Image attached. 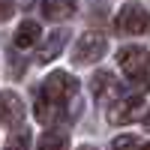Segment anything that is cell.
<instances>
[{
  "label": "cell",
  "mask_w": 150,
  "mask_h": 150,
  "mask_svg": "<svg viewBox=\"0 0 150 150\" xmlns=\"http://www.w3.org/2000/svg\"><path fill=\"white\" fill-rule=\"evenodd\" d=\"M39 96H45L48 102L63 105V108H66V102H72V99L78 96V81H75L69 72L57 69V72H51V75H48V78L42 81V90H39Z\"/></svg>",
  "instance_id": "1"
},
{
  "label": "cell",
  "mask_w": 150,
  "mask_h": 150,
  "mask_svg": "<svg viewBox=\"0 0 150 150\" xmlns=\"http://www.w3.org/2000/svg\"><path fill=\"white\" fill-rule=\"evenodd\" d=\"M117 63L123 69V75H126L129 81L135 84H144L147 81V69H150V54L144 51L141 45H126L117 51ZM147 87V84H144Z\"/></svg>",
  "instance_id": "2"
},
{
  "label": "cell",
  "mask_w": 150,
  "mask_h": 150,
  "mask_svg": "<svg viewBox=\"0 0 150 150\" xmlns=\"http://www.w3.org/2000/svg\"><path fill=\"white\" fill-rule=\"evenodd\" d=\"M105 48H108V42H105L102 33L87 30V33L78 36V42H75V48H72V60H75V63H81V66L96 63V60H102Z\"/></svg>",
  "instance_id": "3"
},
{
  "label": "cell",
  "mask_w": 150,
  "mask_h": 150,
  "mask_svg": "<svg viewBox=\"0 0 150 150\" xmlns=\"http://www.w3.org/2000/svg\"><path fill=\"white\" fill-rule=\"evenodd\" d=\"M150 24V15L144 12V6L138 3H123L117 18H114V27L117 33H126V36H135V33H144Z\"/></svg>",
  "instance_id": "4"
},
{
  "label": "cell",
  "mask_w": 150,
  "mask_h": 150,
  "mask_svg": "<svg viewBox=\"0 0 150 150\" xmlns=\"http://www.w3.org/2000/svg\"><path fill=\"white\" fill-rule=\"evenodd\" d=\"M141 111H144V99H141V96H120L117 102H111V108H108V120L114 123V126H123V123L138 120Z\"/></svg>",
  "instance_id": "5"
},
{
  "label": "cell",
  "mask_w": 150,
  "mask_h": 150,
  "mask_svg": "<svg viewBox=\"0 0 150 150\" xmlns=\"http://www.w3.org/2000/svg\"><path fill=\"white\" fill-rule=\"evenodd\" d=\"M21 120H24V102H21V96L12 93V90H0V123L15 129V126H21Z\"/></svg>",
  "instance_id": "6"
},
{
  "label": "cell",
  "mask_w": 150,
  "mask_h": 150,
  "mask_svg": "<svg viewBox=\"0 0 150 150\" xmlns=\"http://www.w3.org/2000/svg\"><path fill=\"white\" fill-rule=\"evenodd\" d=\"M90 90H93V96L99 99V102H117L120 99V84H117V78L111 72H93V78H90Z\"/></svg>",
  "instance_id": "7"
},
{
  "label": "cell",
  "mask_w": 150,
  "mask_h": 150,
  "mask_svg": "<svg viewBox=\"0 0 150 150\" xmlns=\"http://www.w3.org/2000/svg\"><path fill=\"white\" fill-rule=\"evenodd\" d=\"M66 42H69V33L66 30H54V33H48V39L39 45V51H36V63H51V60L66 48Z\"/></svg>",
  "instance_id": "8"
},
{
  "label": "cell",
  "mask_w": 150,
  "mask_h": 150,
  "mask_svg": "<svg viewBox=\"0 0 150 150\" xmlns=\"http://www.w3.org/2000/svg\"><path fill=\"white\" fill-rule=\"evenodd\" d=\"M78 0H42V15L48 21H66L75 15Z\"/></svg>",
  "instance_id": "9"
},
{
  "label": "cell",
  "mask_w": 150,
  "mask_h": 150,
  "mask_svg": "<svg viewBox=\"0 0 150 150\" xmlns=\"http://www.w3.org/2000/svg\"><path fill=\"white\" fill-rule=\"evenodd\" d=\"M33 114H36V120H39V123L51 126V123H57V120H63V117H66V111H63V105H54V102H48L45 96H36Z\"/></svg>",
  "instance_id": "10"
},
{
  "label": "cell",
  "mask_w": 150,
  "mask_h": 150,
  "mask_svg": "<svg viewBox=\"0 0 150 150\" xmlns=\"http://www.w3.org/2000/svg\"><path fill=\"white\" fill-rule=\"evenodd\" d=\"M39 36H42V30H39V24L36 21H21L18 24V30H15V48H21V51H27V48H33L36 42H39Z\"/></svg>",
  "instance_id": "11"
},
{
  "label": "cell",
  "mask_w": 150,
  "mask_h": 150,
  "mask_svg": "<svg viewBox=\"0 0 150 150\" xmlns=\"http://www.w3.org/2000/svg\"><path fill=\"white\" fill-rule=\"evenodd\" d=\"M66 135L63 132H57V129H51V132H45L42 138H39V144H36V150H66Z\"/></svg>",
  "instance_id": "12"
},
{
  "label": "cell",
  "mask_w": 150,
  "mask_h": 150,
  "mask_svg": "<svg viewBox=\"0 0 150 150\" xmlns=\"http://www.w3.org/2000/svg\"><path fill=\"white\" fill-rule=\"evenodd\" d=\"M111 150H138V138L135 135H117L111 141Z\"/></svg>",
  "instance_id": "13"
},
{
  "label": "cell",
  "mask_w": 150,
  "mask_h": 150,
  "mask_svg": "<svg viewBox=\"0 0 150 150\" xmlns=\"http://www.w3.org/2000/svg\"><path fill=\"white\" fill-rule=\"evenodd\" d=\"M6 150H27V129H24V132H18L15 138H12V144H9Z\"/></svg>",
  "instance_id": "14"
},
{
  "label": "cell",
  "mask_w": 150,
  "mask_h": 150,
  "mask_svg": "<svg viewBox=\"0 0 150 150\" xmlns=\"http://www.w3.org/2000/svg\"><path fill=\"white\" fill-rule=\"evenodd\" d=\"M12 15V0H0V24Z\"/></svg>",
  "instance_id": "15"
},
{
  "label": "cell",
  "mask_w": 150,
  "mask_h": 150,
  "mask_svg": "<svg viewBox=\"0 0 150 150\" xmlns=\"http://www.w3.org/2000/svg\"><path fill=\"white\" fill-rule=\"evenodd\" d=\"M144 129L150 132V111H147V114H144Z\"/></svg>",
  "instance_id": "16"
},
{
  "label": "cell",
  "mask_w": 150,
  "mask_h": 150,
  "mask_svg": "<svg viewBox=\"0 0 150 150\" xmlns=\"http://www.w3.org/2000/svg\"><path fill=\"white\" fill-rule=\"evenodd\" d=\"M78 150H96V147H90V144H81V147H78Z\"/></svg>",
  "instance_id": "17"
},
{
  "label": "cell",
  "mask_w": 150,
  "mask_h": 150,
  "mask_svg": "<svg viewBox=\"0 0 150 150\" xmlns=\"http://www.w3.org/2000/svg\"><path fill=\"white\" fill-rule=\"evenodd\" d=\"M138 150H150V141H147V144H144V147H138Z\"/></svg>",
  "instance_id": "18"
}]
</instances>
